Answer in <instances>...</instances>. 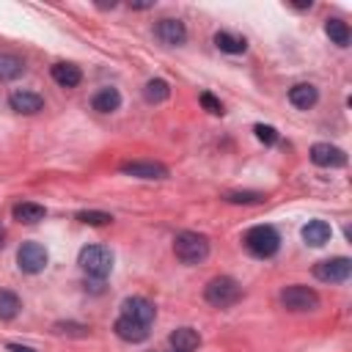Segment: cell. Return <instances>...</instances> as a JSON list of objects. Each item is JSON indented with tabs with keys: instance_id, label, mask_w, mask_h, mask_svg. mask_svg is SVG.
<instances>
[{
	"instance_id": "6da1fadb",
	"label": "cell",
	"mask_w": 352,
	"mask_h": 352,
	"mask_svg": "<svg viewBox=\"0 0 352 352\" xmlns=\"http://www.w3.org/2000/svg\"><path fill=\"white\" fill-rule=\"evenodd\" d=\"M173 253L182 264H201L209 256V239L198 231H182L173 236Z\"/></svg>"
},
{
	"instance_id": "7a4b0ae2",
	"label": "cell",
	"mask_w": 352,
	"mask_h": 352,
	"mask_svg": "<svg viewBox=\"0 0 352 352\" xmlns=\"http://www.w3.org/2000/svg\"><path fill=\"white\" fill-rule=\"evenodd\" d=\"M77 264H80V270H82L88 278L102 280V278H107L110 270H113V250L104 248V245H85V248L80 250V256H77Z\"/></svg>"
},
{
	"instance_id": "3957f363",
	"label": "cell",
	"mask_w": 352,
	"mask_h": 352,
	"mask_svg": "<svg viewBox=\"0 0 352 352\" xmlns=\"http://www.w3.org/2000/svg\"><path fill=\"white\" fill-rule=\"evenodd\" d=\"M242 242H245V250L250 256H256V258H272L278 253V248H280V236H278V231L272 226H253L242 236Z\"/></svg>"
},
{
	"instance_id": "277c9868",
	"label": "cell",
	"mask_w": 352,
	"mask_h": 352,
	"mask_svg": "<svg viewBox=\"0 0 352 352\" xmlns=\"http://www.w3.org/2000/svg\"><path fill=\"white\" fill-rule=\"evenodd\" d=\"M204 300L209 305H214V308H231L234 302L242 300V286L234 278H228V275H217V278H212L206 283Z\"/></svg>"
},
{
	"instance_id": "5b68a950",
	"label": "cell",
	"mask_w": 352,
	"mask_h": 352,
	"mask_svg": "<svg viewBox=\"0 0 352 352\" xmlns=\"http://www.w3.org/2000/svg\"><path fill=\"white\" fill-rule=\"evenodd\" d=\"M280 305L286 311H294V314H305V311H316L319 308V294L302 283H292L280 292Z\"/></svg>"
},
{
	"instance_id": "8992f818",
	"label": "cell",
	"mask_w": 352,
	"mask_h": 352,
	"mask_svg": "<svg viewBox=\"0 0 352 352\" xmlns=\"http://www.w3.org/2000/svg\"><path fill=\"white\" fill-rule=\"evenodd\" d=\"M47 261H50V253L41 242H22L16 250V264L28 275H38L47 267Z\"/></svg>"
},
{
	"instance_id": "52a82bcc",
	"label": "cell",
	"mask_w": 352,
	"mask_h": 352,
	"mask_svg": "<svg viewBox=\"0 0 352 352\" xmlns=\"http://www.w3.org/2000/svg\"><path fill=\"white\" fill-rule=\"evenodd\" d=\"M314 275L324 283H344L352 275V261L346 256H336V258H324L319 264H314Z\"/></svg>"
},
{
	"instance_id": "ba28073f",
	"label": "cell",
	"mask_w": 352,
	"mask_h": 352,
	"mask_svg": "<svg viewBox=\"0 0 352 352\" xmlns=\"http://www.w3.org/2000/svg\"><path fill=\"white\" fill-rule=\"evenodd\" d=\"M154 36L165 44V47H182L187 41V28L182 19H173V16H162L157 25H154Z\"/></svg>"
},
{
	"instance_id": "9c48e42d",
	"label": "cell",
	"mask_w": 352,
	"mask_h": 352,
	"mask_svg": "<svg viewBox=\"0 0 352 352\" xmlns=\"http://www.w3.org/2000/svg\"><path fill=\"white\" fill-rule=\"evenodd\" d=\"M311 162L319 168H344L346 165V151L333 146V143H314L311 146Z\"/></svg>"
},
{
	"instance_id": "30bf717a",
	"label": "cell",
	"mask_w": 352,
	"mask_h": 352,
	"mask_svg": "<svg viewBox=\"0 0 352 352\" xmlns=\"http://www.w3.org/2000/svg\"><path fill=\"white\" fill-rule=\"evenodd\" d=\"M121 316H126L132 322H140V324H151L154 316H157V308L146 297H126L121 302Z\"/></svg>"
},
{
	"instance_id": "8fae6325",
	"label": "cell",
	"mask_w": 352,
	"mask_h": 352,
	"mask_svg": "<svg viewBox=\"0 0 352 352\" xmlns=\"http://www.w3.org/2000/svg\"><path fill=\"white\" fill-rule=\"evenodd\" d=\"M121 173L135 176V179H168V168L162 162H151V160H138V162H124Z\"/></svg>"
},
{
	"instance_id": "7c38bea8",
	"label": "cell",
	"mask_w": 352,
	"mask_h": 352,
	"mask_svg": "<svg viewBox=\"0 0 352 352\" xmlns=\"http://www.w3.org/2000/svg\"><path fill=\"white\" fill-rule=\"evenodd\" d=\"M8 104L14 113H22V116H36L38 110H44V99L33 91H11Z\"/></svg>"
},
{
	"instance_id": "4fadbf2b",
	"label": "cell",
	"mask_w": 352,
	"mask_h": 352,
	"mask_svg": "<svg viewBox=\"0 0 352 352\" xmlns=\"http://www.w3.org/2000/svg\"><path fill=\"white\" fill-rule=\"evenodd\" d=\"M113 330H116V336H118L121 341H126V344H140V341L148 338V324L132 322V319H126V316H118L116 324H113Z\"/></svg>"
},
{
	"instance_id": "5bb4252c",
	"label": "cell",
	"mask_w": 352,
	"mask_h": 352,
	"mask_svg": "<svg viewBox=\"0 0 352 352\" xmlns=\"http://www.w3.org/2000/svg\"><path fill=\"white\" fill-rule=\"evenodd\" d=\"M168 341H170L173 352H195V349L201 346V336H198V330H192V327H176V330L168 336Z\"/></svg>"
},
{
	"instance_id": "9a60e30c",
	"label": "cell",
	"mask_w": 352,
	"mask_h": 352,
	"mask_svg": "<svg viewBox=\"0 0 352 352\" xmlns=\"http://www.w3.org/2000/svg\"><path fill=\"white\" fill-rule=\"evenodd\" d=\"M316 99H319V91H316V85H311V82H297V85L289 88V102H292L297 110L314 107Z\"/></svg>"
},
{
	"instance_id": "2e32d148",
	"label": "cell",
	"mask_w": 352,
	"mask_h": 352,
	"mask_svg": "<svg viewBox=\"0 0 352 352\" xmlns=\"http://www.w3.org/2000/svg\"><path fill=\"white\" fill-rule=\"evenodd\" d=\"M330 236H333V228H330V223H324V220H308V223L302 226V239H305L311 248H322L324 242H330Z\"/></svg>"
},
{
	"instance_id": "e0dca14e",
	"label": "cell",
	"mask_w": 352,
	"mask_h": 352,
	"mask_svg": "<svg viewBox=\"0 0 352 352\" xmlns=\"http://www.w3.org/2000/svg\"><path fill=\"white\" fill-rule=\"evenodd\" d=\"M50 74H52V80H55L58 85H63V88H74V85L82 82V72H80V66H74V63H55V66L50 69Z\"/></svg>"
},
{
	"instance_id": "ac0fdd59",
	"label": "cell",
	"mask_w": 352,
	"mask_h": 352,
	"mask_svg": "<svg viewBox=\"0 0 352 352\" xmlns=\"http://www.w3.org/2000/svg\"><path fill=\"white\" fill-rule=\"evenodd\" d=\"M91 107L96 110V113H113V110H118L121 107V94H118V88H99L96 94H94V99H91Z\"/></svg>"
},
{
	"instance_id": "d6986e66",
	"label": "cell",
	"mask_w": 352,
	"mask_h": 352,
	"mask_svg": "<svg viewBox=\"0 0 352 352\" xmlns=\"http://www.w3.org/2000/svg\"><path fill=\"white\" fill-rule=\"evenodd\" d=\"M214 47H217L220 52L239 55V52H245V50H248V41H245L242 36L228 33V30H217V33H214Z\"/></svg>"
},
{
	"instance_id": "ffe728a7",
	"label": "cell",
	"mask_w": 352,
	"mask_h": 352,
	"mask_svg": "<svg viewBox=\"0 0 352 352\" xmlns=\"http://www.w3.org/2000/svg\"><path fill=\"white\" fill-rule=\"evenodd\" d=\"M11 214H14V220H19V223H38V220H44V214H47V209L41 206V204H33V201H22V204H16L14 209H11Z\"/></svg>"
},
{
	"instance_id": "44dd1931",
	"label": "cell",
	"mask_w": 352,
	"mask_h": 352,
	"mask_svg": "<svg viewBox=\"0 0 352 352\" xmlns=\"http://www.w3.org/2000/svg\"><path fill=\"white\" fill-rule=\"evenodd\" d=\"M324 33L330 36V41L333 44H338V47H349V38H352V33H349V25L344 22V19H327L324 22Z\"/></svg>"
},
{
	"instance_id": "7402d4cb",
	"label": "cell",
	"mask_w": 352,
	"mask_h": 352,
	"mask_svg": "<svg viewBox=\"0 0 352 352\" xmlns=\"http://www.w3.org/2000/svg\"><path fill=\"white\" fill-rule=\"evenodd\" d=\"M143 96H146V102H165L168 96H170V85L162 80V77H154V80H148L146 82V88H143Z\"/></svg>"
},
{
	"instance_id": "603a6c76",
	"label": "cell",
	"mask_w": 352,
	"mask_h": 352,
	"mask_svg": "<svg viewBox=\"0 0 352 352\" xmlns=\"http://www.w3.org/2000/svg\"><path fill=\"white\" fill-rule=\"evenodd\" d=\"M25 72V60L16 55H0V80H16Z\"/></svg>"
},
{
	"instance_id": "cb8c5ba5",
	"label": "cell",
	"mask_w": 352,
	"mask_h": 352,
	"mask_svg": "<svg viewBox=\"0 0 352 352\" xmlns=\"http://www.w3.org/2000/svg\"><path fill=\"white\" fill-rule=\"evenodd\" d=\"M19 308H22L19 297L8 289H0V319H14L19 314Z\"/></svg>"
},
{
	"instance_id": "d4e9b609",
	"label": "cell",
	"mask_w": 352,
	"mask_h": 352,
	"mask_svg": "<svg viewBox=\"0 0 352 352\" xmlns=\"http://www.w3.org/2000/svg\"><path fill=\"white\" fill-rule=\"evenodd\" d=\"M74 217L80 223H85V226H107V223H113V214L99 212V209H85V212H77Z\"/></svg>"
},
{
	"instance_id": "484cf974",
	"label": "cell",
	"mask_w": 352,
	"mask_h": 352,
	"mask_svg": "<svg viewBox=\"0 0 352 352\" xmlns=\"http://www.w3.org/2000/svg\"><path fill=\"white\" fill-rule=\"evenodd\" d=\"M223 201H228V204H261L264 195L253 192V190H236V192H226Z\"/></svg>"
},
{
	"instance_id": "4316f807",
	"label": "cell",
	"mask_w": 352,
	"mask_h": 352,
	"mask_svg": "<svg viewBox=\"0 0 352 352\" xmlns=\"http://www.w3.org/2000/svg\"><path fill=\"white\" fill-rule=\"evenodd\" d=\"M198 102H201V107H204L206 113H212V116H223V104H220V99L212 96L209 91H204V94L198 96Z\"/></svg>"
},
{
	"instance_id": "83f0119b",
	"label": "cell",
	"mask_w": 352,
	"mask_h": 352,
	"mask_svg": "<svg viewBox=\"0 0 352 352\" xmlns=\"http://www.w3.org/2000/svg\"><path fill=\"white\" fill-rule=\"evenodd\" d=\"M253 132H256V138H258L264 146L278 143V132H275V126H270V124H256V126H253Z\"/></svg>"
},
{
	"instance_id": "f1b7e54d",
	"label": "cell",
	"mask_w": 352,
	"mask_h": 352,
	"mask_svg": "<svg viewBox=\"0 0 352 352\" xmlns=\"http://www.w3.org/2000/svg\"><path fill=\"white\" fill-rule=\"evenodd\" d=\"M129 6H132L135 11H146V8H151V6H154V0H132Z\"/></svg>"
},
{
	"instance_id": "f546056e",
	"label": "cell",
	"mask_w": 352,
	"mask_h": 352,
	"mask_svg": "<svg viewBox=\"0 0 352 352\" xmlns=\"http://www.w3.org/2000/svg\"><path fill=\"white\" fill-rule=\"evenodd\" d=\"M8 349H11V352H36V349H30V346H22V344H8Z\"/></svg>"
},
{
	"instance_id": "4dcf8cb0",
	"label": "cell",
	"mask_w": 352,
	"mask_h": 352,
	"mask_svg": "<svg viewBox=\"0 0 352 352\" xmlns=\"http://www.w3.org/2000/svg\"><path fill=\"white\" fill-rule=\"evenodd\" d=\"M3 245H6V228L0 226V250H3Z\"/></svg>"
}]
</instances>
